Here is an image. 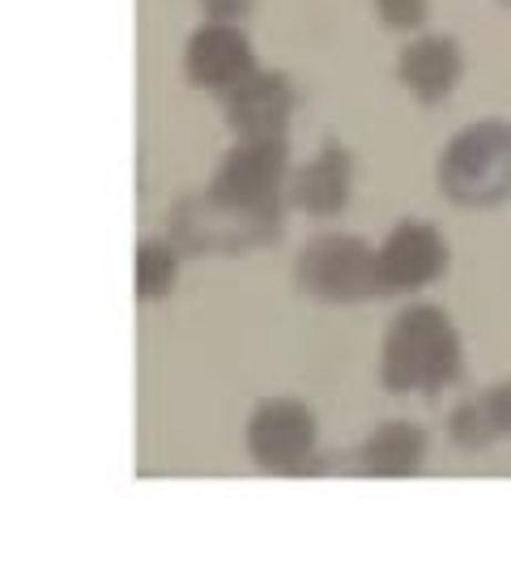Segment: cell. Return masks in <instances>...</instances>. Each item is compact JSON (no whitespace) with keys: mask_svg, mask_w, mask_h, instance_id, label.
Masks as SVG:
<instances>
[{"mask_svg":"<svg viewBox=\"0 0 511 567\" xmlns=\"http://www.w3.org/2000/svg\"><path fill=\"white\" fill-rule=\"evenodd\" d=\"M465 371V346L452 316L435 303H409L393 316L379 346V384L397 398H439Z\"/></svg>","mask_w":511,"mask_h":567,"instance_id":"obj_1","label":"cell"},{"mask_svg":"<svg viewBox=\"0 0 511 567\" xmlns=\"http://www.w3.org/2000/svg\"><path fill=\"white\" fill-rule=\"evenodd\" d=\"M439 193L460 209H499L511 200V124L473 120L439 154Z\"/></svg>","mask_w":511,"mask_h":567,"instance_id":"obj_2","label":"cell"},{"mask_svg":"<svg viewBox=\"0 0 511 567\" xmlns=\"http://www.w3.org/2000/svg\"><path fill=\"white\" fill-rule=\"evenodd\" d=\"M290 188V150L285 142H234L222 154L205 197L248 218L269 235L282 227V205Z\"/></svg>","mask_w":511,"mask_h":567,"instance_id":"obj_3","label":"cell"},{"mask_svg":"<svg viewBox=\"0 0 511 567\" xmlns=\"http://www.w3.org/2000/svg\"><path fill=\"white\" fill-rule=\"evenodd\" d=\"M294 286L307 299L333 303V308L384 299L375 248L345 230H320L303 244V252L294 260Z\"/></svg>","mask_w":511,"mask_h":567,"instance_id":"obj_4","label":"cell"},{"mask_svg":"<svg viewBox=\"0 0 511 567\" xmlns=\"http://www.w3.org/2000/svg\"><path fill=\"white\" fill-rule=\"evenodd\" d=\"M320 426L315 414L294 398L264 401L248 419V453L264 474H303L312 470Z\"/></svg>","mask_w":511,"mask_h":567,"instance_id":"obj_5","label":"cell"},{"mask_svg":"<svg viewBox=\"0 0 511 567\" xmlns=\"http://www.w3.org/2000/svg\"><path fill=\"white\" fill-rule=\"evenodd\" d=\"M375 260H379L384 295H418L448 274L452 252H448V239L435 230V223L405 218L384 235V244L375 248Z\"/></svg>","mask_w":511,"mask_h":567,"instance_id":"obj_6","label":"cell"},{"mask_svg":"<svg viewBox=\"0 0 511 567\" xmlns=\"http://www.w3.org/2000/svg\"><path fill=\"white\" fill-rule=\"evenodd\" d=\"M222 99H227L230 133L239 142H285V128H290V115H294V85L285 73L252 69Z\"/></svg>","mask_w":511,"mask_h":567,"instance_id":"obj_7","label":"cell"},{"mask_svg":"<svg viewBox=\"0 0 511 567\" xmlns=\"http://www.w3.org/2000/svg\"><path fill=\"white\" fill-rule=\"evenodd\" d=\"M255 69L252 39L243 34L239 22H205L192 30L188 48H184V73L188 82L213 94H227Z\"/></svg>","mask_w":511,"mask_h":567,"instance_id":"obj_8","label":"cell"},{"mask_svg":"<svg viewBox=\"0 0 511 567\" xmlns=\"http://www.w3.org/2000/svg\"><path fill=\"white\" fill-rule=\"evenodd\" d=\"M350 193H354V158L345 145H320L303 167L290 171V188H285V200L294 209H303L307 218H337L341 209L350 205Z\"/></svg>","mask_w":511,"mask_h":567,"instance_id":"obj_9","label":"cell"},{"mask_svg":"<svg viewBox=\"0 0 511 567\" xmlns=\"http://www.w3.org/2000/svg\"><path fill=\"white\" fill-rule=\"evenodd\" d=\"M397 78L414 94V103H423V107L448 103L456 82L465 78V52L452 34H418L400 52Z\"/></svg>","mask_w":511,"mask_h":567,"instance_id":"obj_10","label":"cell"},{"mask_svg":"<svg viewBox=\"0 0 511 567\" xmlns=\"http://www.w3.org/2000/svg\"><path fill=\"white\" fill-rule=\"evenodd\" d=\"M426 453H430V440L423 426L409 419H393V423H379L363 440L358 470L367 478H414V474H423Z\"/></svg>","mask_w":511,"mask_h":567,"instance_id":"obj_11","label":"cell"},{"mask_svg":"<svg viewBox=\"0 0 511 567\" xmlns=\"http://www.w3.org/2000/svg\"><path fill=\"white\" fill-rule=\"evenodd\" d=\"M448 435L456 449H469V453H482L499 440H511V380L456 405L448 419Z\"/></svg>","mask_w":511,"mask_h":567,"instance_id":"obj_12","label":"cell"},{"mask_svg":"<svg viewBox=\"0 0 511 567\" xmlns=\"http://www.w3.org/2000/svg\"><path fill=\"white\" fill-rule=\"evenodd\" d=\"M179 278V248H170L163 239H145L137 248V299L158 303L175 290Z\"/></svg>","mask_w":511,"mask_h":567,"instance_id":"obj_13","label":"cell"},{"mask_svg":"<svg viewBox=\"0 0 511 567\" xmlns=\"http://www.w3.org/2000/svg\"><path fill=\"white\" fill-rule=\"evenodd\" d=\"M375 13L388 30H418L430 13V0H375Z\"/></svg>","mask_w":511,"mask_h":567,"instance_id":"obj_14","label":"cell"},{"mask_svg":"<svg viewBox=\"0 0 511 567\" xmlns=\"http://www.w3.org/2000/svg\"><path fill=\"white\" fill-rule=\"evenodd\" d=\"M252 4L255 0H200V9H205L213 22H239V18H248Z\"/></svg>","mask_w":511,"mask_h":567,"instance_id":"obj_15","label":"cell"},{"mask_svg":"<svg viewBox=\"0 0 511 567\" xmlns=\"http://www.w3.org/2000/svg\"><path fill=\"white\" fill-rule=\"evenodd\" d=\"M503 4H511V0H503Z\"/></svg>","mask_w":511,"mask_h":567,"instance_id":"obj_16","label":"cell"}]
</instances>
